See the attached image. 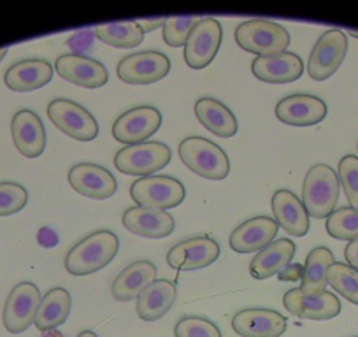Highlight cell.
Here are the masks:
<instances>
[{"label":"cell","instance_id":"obj_1","mask_svg":"<svg viewBox=\"0 0 358 337\" xmlns=\"http://www.w3.org/2000/svg\"><path fill=\"white\" fill-rule=\"evenodd\" d=\"M118 250L120 241L116 234L111 230H99L71 248L65 257V269L72 276H88L113 262Z\"/></svg>","mask_w":358,"mask_h":337},{"label":"cell","instance_id":"obj_2","mask_svg":"<svg viewBox=\"0 0 358 337\" xmlns=\"http://www.w3.org/2000/svg\"><path fill=\"white\" fill-rule=\"evenodd\" d=\"M179 158L192 173L220 181L229 176L230 162L225 151L206 137H187L179 143Z\"/></svg>","mask_w":358,"mask_h":337},{"label":"cell","instance_id":"obj_3","mask_svg":"<svg viewBox=\"0 0 358 337\" xmlns=\"http://www.w3.org/2000/svg\"><path fill=\"white\" fill-rule=\"evenodd\" d=\"M339 199V176L330 165L318 164L306 174L302 204L313 218H329Z\"/></svg>","mask_w":358,"mask_h":337},{"label":"cell","instance_id":"obj_4","mask_svg":"<svg viewBox=\"0 0 358 337\" xmlns=\"http://www.w3.org/2000/svg\"><path fill=\"white\" fill-rule=\"evenodd\" d=\"M234 37L239 48L258 57L283 53L292 41L283 25L268 20H250L241 23L234 32Z\"/></svg>","mask_w":358,"mask_h":337},{"label":"cell","instance_id":"obj_5","mask_svg":"<svg viewBox=\"0 0 358 337\" xmlns=\"http://www.w3.org/2000/svg\"><path fill=\"white\" fill-rule=\"evenodd\" d=\"M171 148L164 143H141L125 146L116 153L115 167L129 176H151L171 162Z\"/></svg>","mask_w":358,"mask_h":337},{"label":"cell","instance_id":"obj_6","mask_svg":"<svg viewBox=\"0 0 358 337\" xmlns=\"http://www.w3.org/2000/svg\"><path fill=\"white\" fill-rule=\"evenodd\" d=\"M183 183L171 176H146L130 187V197L141 208L171 209L185 201Z\"/></svg>","mask_w":358,"mask_h":337},{"label":"cell","instance_id":"obj_7","mask_svg":"<svg viewBox=\"0 0 358 337\" xmlns=\"http://www.w3.org/2000/svg\"><path fill=\"white\" fill-rule=\"evenodd\" d=\"M348 53V37L343 30L330 29L322 34L311 51L308 62V74L315 81L332 78L341 67Z\"/></svg>","mask_w":358,"mask_h":337},{"label":"cell","instance_id":"obj_8","mask_svg":"<svg viewBox=\"0 0 358 337\" xmlns=\"http://www.w3.org/2000/svg\"><path fill=\"white\" fill-rule=\"evenodd\" d=\"M48 116L57 129L76 141H94L99 136V123L83 106L67 99H57L48 106Z\"/></svg>","mask_w":358,"mask_h":337},{"label":"cell","instance_id":"obj_9","mask_svg":"<svg viewBox=\"0 0 358 337\" xmlns=\"http://www.w3.org/2000/svg\"><path fill=\"white\" fill-rule=\"evenodd\" d=\"M171 71V60L160 51H141L122 58L116 67V74L127 85L146 87L160 81Z\"/></svg>","mask_w":358,"mask_h":337},{"label":"cell","instance_id":"obj_10","mask_svg":"<svg viewBox=\"0 0 358 337\" xmlns=\"http://www.w3.org/2000/svg\"><path fill=\"white\" fill-rule=\"evenodd\" d=\"M41 292L34 283H18L9 294L2 311V322L8 332L22 334L36 322L37 309H39Z\"/></svg>","mask_w":358,"mask_h":337},{"label":"cell","instance_id":"obj_11","mask_svg":"<svg viewBox=\"0 0 358 337\" xmlns=\"http://www.w3.org/2000/svg\"><path fill=\"white\" fill-rule=\"evenodd\" d=\"M222 39V23L215 18H201L185 44V62L188 67L195 71L208 67L218 55Z\"/></svg>","mask_w":358,"mask_h":337},{"label":"cell","instance_id":"obj_12","mask_svg":"<svg viewBox=\"0 0 358 337\" xmlns=\"http://www.w3.org/2000/svg\"><path fill=\"white\" fill-rule=\"evenodd\" d=\"M162 125V115L157 108L139 106L123 113L113 125V137L118 143L132 144L146 143Z\"/></svg>","mask_w":358,"mask_h":337},{"label":"cell","instance_id":"obj_13","mask_svg":"<svg viewBox=\"0 0 358 337\" xmlns=\"http://www.w3.org/2000/svg\"><path fill=\"white\" fill-rule=\"evenodd\" d=\"M220 257V244L213 237L201 236L174 244L167 253V264L176 271H197L211 266Z\"/></svg>","mask_w":358,"mask_h":337},{"label":"cell","instance_id":"obj_14","mask_svg":"<svg viewBox=\"0 0 358 337\" xmlns=\"http://www.w3.org/2000/svg\"><path fill=\"white\" fill-rule=\"evenodd\" d=\"M283 304L294 316L316 322L332 320L341 313V301L327 290L316 295H306L301 288H292L285 294Z\"/></svg>","mask_w":358,"mask_h":337},{"label":"cell","instance_id":"obj_15","mask_svg":"<svg viewBox=\"0 0 358 337\" xmlns=\"http://www.w3.org/2000/svg\"><path fill=\"white\" fill-rule=\"evenodd\" d=\"M55 71L62 79L83 88H101L109 79L106 65L85 55H62L57 58Z\"/></svg>","mask_w":358,"mask_h":337},{"label":"cell","instance_id":"obj_16","mask_svg":"<svg viewBox=\"0 0 358 337\" xmlns=\"http://www.w3.org/2000/svg\"><path fill=\"white\" fill-rule=\"evenodd\" d=\"M69 183L79 195L95 201H106L116 194L115 176L97 164H78L69 171Z\"/></svg>","mask_w":358,"mask_h":337},{"label":"cell","instance_id":"obj_17","mask_svg":"<svg viewBox=\"0 0 358 337\" xmlns=\"http://www.w3.org/2000/svg\"><path fill=\"white\" fill-rule=\"evenodd\" d=\"M251 72L255 78L268 85H287L304 74V62L299 55L283 51L268 57H257L251 64Z\"/></svg>","mask_w":358,"mask_h":337},{"label":"cell","instance_id":"obj_18","mask_svg":"<svg viewBox=\"0 0 358 337\" xmlns=\"http://www.w3.org/2000/svg\"><path fill=\"white\" fill-rule=\"evenodd\" d=\"M232 329L241 337H280L287 330V318L273 309H243L232 318Z\"/></svg>","mask_w":358,"mask_h":337},{"label":"cell","instance_id":"obj_19","mask_svg":"<svg viewBox=\"0 0 358 337\" xmlns=\"http://www.w3.org/2000/svg\"><path fill=\"white\" fill-rule=\"evenodd\" d=\"M276 116L287 125L313 127L325 120L327 104L315 95L295 94L278 102Z\"/></svg>","mask_w":358,"mask_h":337},{"label":"cell","instance_id":"obj_20","mask_svg":"<svg viewBox=\"0 0 358 337\" xmlns=\"http://www.w3.org/2000/svg\"><path fill=\"white\" fill-rule=\"evenodd\" d=\"M123 227L146 239H164L174 232L176 222L167 211L153 208H129L122 216Z\"/></svg>","mask_w":358,"mask_h":337},{"label":"cell","instance_id":"obj_21","mask_svg":"<svg viewBox=\"0 0 358 337\" xmlns=\"http://www.w3.org/2000/svg\"><path fill=\"white\" fill-rule=\"evenodd\" d=\"M280 225L268 216H255L241 223L230 236V248L236 253H255L274 243Z\"/></svg>","mask_w":358,"mask_h":337},{"label":"cell","instance_id":"obj_22","mask_svg":"<svg viewBox=\"0 0 358 337\" xmlns=\"http://www.w3.org/2000/svg\"><path fill=\"white\" fill-rule=\"evenodd\" d=\"M13 143L27 158H37L46 148V130L39 116L30 109H22L13 116Z\"/></svg>","mask_w":358,"mask_h":337},{"label":"cell","instance_id":"obj_23","mask_svg":"<svg viewBox=\"0 0 358 337\" xmlns=\"http://www.w3.org/2000/svg\"><path fill=\"white\" fill-rule=\"evenodd\" d=\"M53 79V65L43 58H29L6 71V87L13 92H32L46 87Z\"/></svg>","mask_w":358,"mask_h":337},{"label":"cell","instance_id":"obj_24","mask_svg":"<svg viewBox=\"0 0 358 337\" xmlns=\"http://www.w3.org/2000/svg\"><path fill=\"white\" fill-rule=\"evenodd\" d=\"M273 213L276 223L294 237L309 232V215L301 199L290 190H278L273 195Z\"/></svg>","mask_w":358,"mask_h":337},{"label":"cell","instance_id":"obj_25","mask_svg":"<svg viewBox=\"0 0 358 337\" xmlns=\"http://www.w3.org/2000/svg\"><path fill=\"white\" fill-rule=\"evenodd\" d=\"M157 278V267L150 260H137L122 271L113 281L111 295L120 302L139 297Z\"/></svg>","mask_w":358,"mask_h":337},{"label":"cell","instance_id":"obj_26","mask_svg":"<svg viewBox=\"0 0 358 337\" xmlns=\"http://www.w3.org/2000/svg\"><path fill=\"white\" fill-rule=\"evenodd\" d=\"M295 255V243L290 239H278L258 251L250 264V274L255 280H267L290 266Z\"/></svg>","mask_w":358,"mask_h":337},{"label":"cell","instance_id":"obj_27","mask_svg":"<svg viewBox=\"0 0 358 337\" xmlns=\"http://www.w3.org/2000/svg\"><path fill=\"white\" fill-rule=\"evenodd\" d=\"M178 297V288L172 281L155 280L143 294L137 297V316L144 322H157L169 313Z\"/></svg>","mask_w":358,"mask_h":337},{"label":"cell","instance_id":"obj_28","mask_svg":"<svg viewBox=\"0 0 358 337\" xmlns=\"http://www.w3.org/2000/svg\"><path fill=\"white\" fill-rule=\"evenodd\" d=\"M195 116L211 134L218 137H234L239 130L236 116L225 104L215 99H199L195 102Z\"/></svg>","mask_w":358,"mask_h":337},{"label":"cell","instance_id":"obj_29","mask_svg":"<svg viewBox=\"0 0 358 337\" xmlns=\"http://www.w3.org/2000/svg\"><path fill=\"white\" fill-rule=\"evenodd\" d=\"M71 294L65 288H53L41 301L34 325L41 332L57 330V327L64 325L67 322L69 315H71Z\"/></svg>","mask_w":358,"mask_h":337},{"label":"cell","instance_id":"obj_30","mask_svg":"<svg viewBox=\"0 0 358 337\" xmlns=\"http://www.w3.org/2000/svg\"><path fill=\"white\" fill-rule=\"evenodd\" d=\"M332 264L334 255L329 248H315L308 255V259H306L304 274H302L301 280V290L306 295H316L325 292L327 285H329L327 274H329V269Z\"/></svg>","mask_w":358,"mask_h":337},{"label":"cell","instance_id":"obj_31","mask_svg":"<svg viewBox=\"0 0 358 337\" xmlns=\"http://www.w3.org/2000/svg\"><path fill=\"white\" fill-rule=\"evenodd\" d=\"M95 37L104 44L113 48H136L143 43L144 30L139 23H104L95 29Z\"/></svg>","mask_w":358,"mask_h":337},{"label":"cell","instance_id":"obj_32","mask_svg":"<svg viewBox=\"0 0 358 337\" xmlns=\"http://www.w3.org/2000/svg\"><path fill=\"white\" fill-rule=\"evenodd\" d=\"M329 285H332L334 290L350 301L351 304L358 306V271L350 267L348 264L334 262L327 274Z\"/></svg>","mask_w":358,"mask_h":337},{"label":"cell","instance_id":"obj_33","mask_svg":"<svg viewBox=\"0 0 358 337\" xmlns=\"http://www.w3.org/2000/svg\"><path fill=\"white\" fill-rule=\"evenodd\" d=\"M327 232H329L330 237L339 241L358 239V209H336L327 218Z\"/></svg>","mask_w":358,"mask_h":337},{"label":"cell","instance_id":"obj_34","mask_svg":"<svg viewBox=\"0 0 358 337\" xmlns=\"http://www.w3.org/2000/svg\"><path fill=\"white\" fill-rule=\"evenodd\" d=\"M201 22L199 16H183V18H167L162 27V34H164V41L167 46L179 48L185 46L190 37L192 30L195 25Z\"/></svg>","mask_w":358,"mask_h":337},{"label":"cell","instance_id":"obj_35","mask_svg":"<svg viewBox=\"0 0 358 337\" xmlns=\"http://www.w3.org/2000/svg\"><path fill=\"white\" fill-rule=\"evenodd\" d=\"M339 185H343L350 208L358 209V157L346 155L339 162Z\"/></svg>","mask_w":358,"mask_h":337},{"label":"cell","instance_id":"obj_36","mask_svg":"<svg viewBox=\"0 0 358 337\" xmlns=\"http://www.w3.org/2000/svg\"><path fill=\"white\" fill-rule=\"evenodd\" d=\"M176 337H222L218 327L202 316H185L174 327Z\"/></svg>","mask_w":358,"mask_h":337},{"label":"cell","instance_id":"obj_37","mask_svg":"<svg viewBox=\"0 0 358 337\" xmlns=\"http://www.w3.org/2000/svg\"><path fill=\"white\" fill-rule=\"evenodd\" d=\"M29 202V194L22 185L0 183V216L20 213Z\"/></svg>","mask_w":358,"mask_h":337},{"label":"cell","instance_id":"obj_38","mask_svg":"<svg viewBox=\"0 0 358 337\" xmlns=\"http://www.w3.org/2000/svg\"><path fill=\"white\" fill-rule=\"evenodd\" d=\"M94 39H95V30H79V32H76L74 36L67 41V46L71 48L72 55H81L83 57V53L92 48Z\"/></svg>","mask_w":358,"mask_h":337},{"label":"cell","instance_id":"obj_39","mask_svg":"<svg viewBox=\"0 0 358 337\" xmlns=\"http://www.w3.org/2000/svg\"><path fill=\"white\" fill-rule=\"evenodd\" d=\"M302 274H304V267L301 264H294V266H288L287 269L281 271L278 278H280V281H299L302 280Z\"/></svg>","mask_w":358,"mask_h":337},{"label":"cell","instance_id":"obj_40","mask_svg":"<svg viewBox=\"0 0 358 337\" xmlns=\"http://www.w3.org/2000/svg\"><path fill=\"white\" fill-rule=\"evenodd\" d=\"M344 257L348 260V266L358 271V239L348 243L346 250H344Z\"/></svg>","mask_w":358,"mask_h":337},{"label":"cell","instance_id":"obj_41","mask_svg":"<svg viewBox=\"0 0 358 337\" xmlns=\"http://www.w3.org/2000/svg\"><path fill=\"white\" fill-rule=\"evenodd\" d=\"M37 239H39V243L46 248L55 246V244L58 243V236L53 232V230L48 229V227H44V229L41 230L39 236H37Z\"/></svg>","mask_w":358,"mask_h":337},{"label":"cell","instance_id":"obj_42","mask_svg":"<svg viewBox=\"0 0 358 337\" xmlns=\"http://www.w3.org/2000/svg\"><path fill=\"white\" fill-rule=\"evenodd\" d=\"M164 22H165V20H164ZM164 22H153V23H151V22H143V23H139V25H141V29H143L144 30V32H153V29H157V27H164Z\"/></svg>","mask_w":358,"mask_h":337},{"label":"cell","instance_id":"obj_43","mask_svg":"<svg viewBox=\"0 0 358 337\" xmlns=\"http://www.w3.org/2000/svg\"><path fill=\"white\" fill-rule=\"evenodd\" d=\"M41 337H67L65 334H62L60 330H48V332H43Z\"/></svg>","mask_w":358,"mask_h":337},{"label":"cell","instance_id":"obj_44","mask_svg":"<svg viewBox=\"0 0 358 337\" xmlns=\"http://www.w3.org/2000/svg\"><path fill=\"white\" fill-rule=\"evenodd\" d=\"M78 337H99V336L94 332V330H83Z\"/></svg>","mask_w":358,"mask_h":337},{"label":"cell","instance_id":"obj_45","mask_svg":"<svg viewBox=\"0 0 358 337\" xmlns=\"http://www.w3.org/2000/svg\"><path fill=\"white\" fill-rule=\"evenodd\" d=\"M6 55H8V50H6V48H4V50H0V62L4 60Z\"/></svg>","mask_w":358,"mask_h":337},{"label":"cell","instance_id":"obj_46","mask_svg":"<svg viewBox=\"0 0 358 337\" xmlns=\"http://www.w3.org/2000/svg\"><path fill=\"white\" fill-rule=\"evenodd\" d=\"M350 36H353V37H357V39H358V34H357V32H350Z\"/></svg>","mask_w":358,"mask_h":337}]
</instances>
